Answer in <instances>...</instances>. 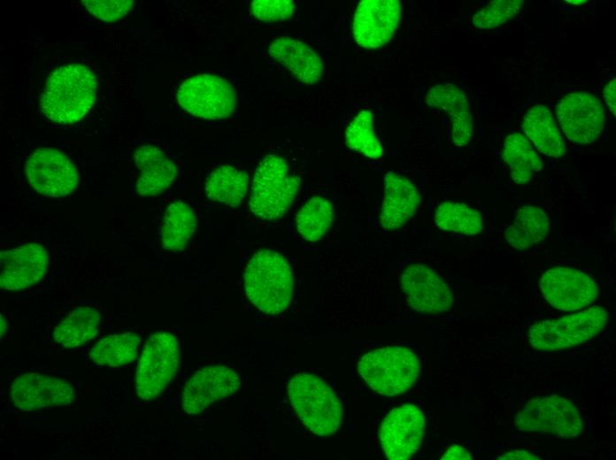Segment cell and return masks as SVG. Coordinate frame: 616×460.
I'll use <instances>...</instances> for the list:
<instances>
[{"instance_id":"cell-1","label":"cell","mask_w":616,"mask_h":460,"mask_svg":"<svg viewBox=\"0 0 616 460\" xmlns=\"http://www.w3.org/2000/svg\"><path fill=\"white\" fill-rule=\"evenodd\" d=\"M97 79L88 67L69 64L53 71L41 96V110L50 120L73 124L84 118L96 101Z\"/></svg>"},{"instance_id":"cell-2","label":"cell","mask_w":616,"mask_h":460,"mask_svg":"<svg viewBox=\"0 0 616 460\" xmlns=\"http://www.w3.org/2000/svg\"><path fill=\"white\" fill-rule=\"evenodd\" d=\"M243 281L248 299L260 311L279 314L289 307L294 280L289 263L280 253L256 252L247 263Z\"/></svg>"},{"instance_id":"cell-3","label":"cell","mask_w":616,"mask_h":460,"mask_svg":"<svg viewBox=\"0 0 616 460\" xmlns=\"http://www.w3.org/2000/svg\"><path fill=\"white\" fill-rule=\"evenodd\" d=\"M300 187V178L290 172L279 155H267L256 168L249 201L250 211L266 220L281 218L289 210Z\"/></svg>"},{"instance_id":"cell-4","label":"cell","mask_w":616,"mask_h":460,"mask_svg":"<svg viewBox=\"0 0 616 460\" xmlns=\"http://www.w3.org/2000/svg\"><path fill=\"white\" fill-rule=\"evenodd\" d=\"M288 394L296 415L311 432L328 436L337 431L342 405L324 380L314 374L297 373L289 382Z\"/></svg>"},{"instance_id":"cell-5","label":"cell","mask_w":616,"mask_h":460,"mask_svg":"<svg viewBox=\"0 0 616 460\" xmlns=\"http://www.w3.org/2000/svg\"><path fill=\"white\" fill-rule=\"evenodd\" d=\"M358 370L370 388L381 395L393 396L413 386L419 376L420 362L408 348L384 347L363 355Z\"/></svg>"},{"instance_id":"cell-6","label":"cell","mask_w":616,"mask_h":460,"mask_svg":"<svg viewBox=\"0 0 616 460\" xmlns=\"http://www.w3.org/2000/svg\"><path fill=\"white\" fill-rule=\"evenodd\" d=\"M607 319L606 310L594 305L573 315L534 324L528 330V341L533 349L543 351L570 348L594 338Z\"/></svg>"},{"instance_id":"cell-7","label":"cell","mask_w":616,"mask_h":460,"mask_svg":"<svg viewBox=\"0 0 616 460\" xmlns=\"http://www.w3.org/2000/svg\"><path fill=\"white\" fill-rule=\"evenodd\" d=\"M177 338L167 332L151 334L145 343L135 375V390L142 401L158 397L174 377L180 364Z\"/></svg>"},{"instance_id":"cell-8","label":"cell","mask_w":616,"mask_h":460,"mask_svg":"<svg viewBox=\"0 0 616 460\" xmlns=\"http://www.w3.org/2000/svg\"><path fill=\"white\" fill-rule=\"evenodd\" d=\"M176 97L188 113L211 120L229 117L237 102L235 88L227 80L208 73L186 79L179 86Z\"/></svg>"},{"instance_id":"cell-9","label":"cell","mask_w":616,"mask_h":460,"mask_svg":"<svg viewBox=\"0 0 616 460\" xmlns=\"http://www.w3.org/2000/svg\"><path fill=\"white\" fill-rule=\"evenodd\" d=\"M515 426L523 432L547 433L564 438L580 435L583 426L575 404L558 395L529 400L517 412Z\"/></svg>"},{"instance_id":"cell-10","label":"cell","mask_w":616,"mask_h":460,"mask_svg":"<svg viewBox=\"0 0 616 460\" xmlns=\"http://www.w3.org/2000/svg\"><path fill=\"white\" fill-rule=\"evenodd\" d=\"M556 114L565 136L575 144H589L601 134L605 122L602 101L588 92H573L556 105Z\"/></svg>"},{"instance_id":"cell-11","label":"cell","mask_w":616,"mask_h":460,"mask_svg":"<svg viewBox=\"0 0 616 460\" xmlns=\"http://www.w3.org/2000/svg\"><path fill=\"white\" fill-rule=\"evenodd\" d=\"M27 179L38 193L49 197L71 195L79 182L76 168L66 155L52 148H39L26 163Z\"/></svg>"},{"instance_id":"cell-12","label":"cell","mask_w":616,"mask_h":460,"mask_svg":"<svg viewBox=\"0 0 616 460\" xmlns=\"http://www.w3.org/2000/svg\"><path fill=\"white\" fill-rule=\"evenodd\" d=\"M424 431L425 417L417 406L406 403L391 410L379 431L385 456L392 460L409 459L420 447Z\"/></svg>"},{"instance_id":"cell-13","label":"cell","mask_w":616,"mask_h":460,"mask_svg":"<svg viewBox=\"0 0 616 460\" xmlns=\"http://www.w3.org/2000/svg\"><path fill=\"white\" fill-rule=\"evenodd\" d=\"M539 287L548 303L564 311L589 306L598 294L596 282L589 275L570 267L548 269L542 275Z\"/></svg>"},{"instance_id":"cell-14","label":"cell","mask_w":616,"mask_h":460,"mask_svg":"<svg viewBox=\"0 0 616 460\" xmlns=\"http://www.w3.org/2000/svg\"><path fill=\"white\" fill-rule=\"evenodd\" d=\"M401 14L398 0L360 1L352 21L354 41L366 49L387 44L398 28Z\"/></svg>"},{"instance_id":"cell-15","label":"cell","mask_w":616,"mask_h":460,"mask_svg":"<svg viewBox=\"0 0 616 460\" xmlns=\"http://www.w3.org/2000/svg\"><path fill=\"white\" fill-rule=\"evenodd\" d=\"M400 281L409 306L419 313L440 314L453 304L450 287L428 266L420 264L407 266Z\"/></svg>"},{"instance_id":"cell-16","label":"cell","mask_w":616,"mask_h":460,"mask_svg":"<svg viewBox=\"0 0 616 460\" xmlns=\"http://www.w3.org/2000/svg\"><path fill=\"white\" fill-rule=\"evenodd\" d=\"M240 387L237 373L224 365H209L197 370L184 384L181 406L185 413L196 415Z\"/></svg>"},{"instance_id":"cell-17","label":"cell","mask_w":616,"mask_h":460,"mask_svg":"<svg viewBox=\"0 0 616 460\" xmlns=\"http://www.w3.org/2000/svg\"><path fill=\"white\" fill-rule=\"evenodd\" d=\"M10 395L18 409L32 412L52 406L71 404L74 399V390L64 380L29 372L13 380Z\"/></svg>"},{"instance_id":"cell-18","label":"cell","mask_w":616,"mask_h":460,"mask_svg":"<svg viewBox=\"0 0 616 460\" xmlns=\"http://www.w3.org/2000/svg\"><path fill=\"white\" fill-rule=\"evenodd\" d=\"M48 260L46 249L37 243H27L1 251V288L19 291L35 286L43 278Z\"/></svg>"},{"instance_id":"cell-19","label":"cell","mask_w":616,"mask_h":460,"mask_svg":"<svg viewBox=\"0 0 616 460\" xmlns=\"http://www.w3.org/2000/svg\"><path fill=\"white\" fill-rule=\"evenodd\" d=\"M426 102L429 107L441 110L450 117L452 142L458 147L467 145L473 136L474 126L464 91L452 83L435 85L427 92Z\"/></svg>"},{"instance_id":"cell-20","label":"cell","mask_w":616,"mask_h":460,"mask_svg":"<svg viewBox=\"0 0 616 460\" xmlns=\"http://www.w3.org/2000/svg\"><path fill=\"white\" fill-rule=\"evenodd\" d=\"M384 183L380 224L384 229L395 230L404 226L412 218L421 198L411 180L394 172L386 173Z\"/></svg>"},{"instance_id":"cell-21","label":"cell","mask_w":616,"mask_h":460,"mask_svg":"<svg viewBox=\"0 0 616 460\" xmlns=\"http://www.w3.org/2000/svg\"><path fill=\"white\" fill-rule=\"evenodd\" d=\"M139 176L135 190L142 196H156L166 191L175 180V164L158 147L151 144L140 146L134 152Z\"/></svg>"},{"instance_id":"cell-22","label":"cell","mask_w":616,"mask_h":460,"mask_svg":"<svg viewBox=\"0 0 616 460\" xmlns=\"http://www.w3.org/2000/svg\"><path fill=\"white\" fill-rule=\"evenodd\" d=\"M267 53L303 83L314 84L322 77L324 66L320 57L302 41L278 37L270 43Z\"/></svg>"},{"instance_id":"cell-23","label":"cell","mask_w":616,"mask_h":460,"mask_svg":"<svg viewBox=\"0 0 616 460\" xmlns=\"http://www.w3.org/2000/svg\"><path fill=\"white\" fill-rule=\"evenodd\" d=\"M522 131L536 150L546 157H562L566 154V144L550 109L536 104L524 115Z\"/></svg>"},{"instance_id":"cell-24","label":"cell","mask_w":616,"mask_h":460,"mask_svg":"<svg viewBox=\"0 0 616 460\" xmlns=\"http://www.w3.org/2000/svg\"><path fill=\"white\" fill-rule=\"evenodd\" d=\"M550 221L543 210L525 205L520 208L504 232L507 243L514 249H527L540 243L549 233Z\"/></svg>"},{"instance_id":"cell-25","label":"cell","mask_w":616,"mask_h":460,"mask_svg":"<svg viewBox=\"0 0 616 460\" xmlns=\"http://www.w3.org/2000/svg\"><path fill=\"white\" fill-rule=\"evenodd\" d=\"M249 175L234 166L223 165L212 170L204 183L207 197L230 207H237L247 194Z\"/></svg>"},{"instance_id":"cell-26","label":"cell","mask_w":616,"mask_h":460,"mask_svg":"<svg viewBox=\"0 0 616 460\" xmlns=\"http://www.w3.org/2000/svg\"><path fill=\"white\" fill-rule=\"evenodd\" d=\"M502 157L510 168L511 177L517 184H526L543 164L528 139L521 133L508 134L504 142Z\"/></svg>"},{"instance_id":"cell-27","label":"cell","mask_w":616,"mask_h":460,"mask_svg":"<svg viewBox=\"0 0 616 460\" xmlns=\"http://www.w3.org/2000/svg\"><path fill=\"white\" fill-rule=\"evenodd\" d=\"M197 220L191 207L181 201L170 203L164 214L160 230L165 249L180 252L185 249L196 229Z\"/></svg>"},{"instance_id":"cell-28","label":"cell","mask_w":616,"mask_h":460,"mask_svg":"<svg viewBox=\"0 0 616 460\" xmlns=\"http://www.w3.org/2000/svg\"><path fill=\"white\" fill-rule=\"evenodd\" d=\"M100 312L92 307H78L55 328L54 341L66 349L77 348L91 341L97 334Z\"/></svg>"},{"instance_id":"cell-29","label":"cell","mask_w":616,"mask_h":460,"mask_svg":"<svg viewBox=\"0 0 616 460\" xmlns=\"http://www.w3.org/2000/svg\"><path fill=\"white\" fill-rule=\"evenodd\" d=\"M139 342V336L131 332L108 335L94 345L89 357L101 366H122L135 359Z\"/></svg>"},{"instance_id":"cell-30","label":"cell","mask_w":616,"mask_h":460,"mask_svg":"<svg viewBox=\"0 0 616 460\" xmlns=\"http://www.w3.org/2000/svg\"><path fill=\"white\" fill-rule=\"evenodd\" d=\"M435 223L442 230L474 235L483 229L481 213L464 203L443 202L435 212Z\"/></svg>"},{"instance_id":"cell-31","label":"cell","mask_w":616,"mask_h":460,"mask_svg":"<svg viewBox=\"0 0 616 460\" xmlns=\"http://www.w3.org/2000/svg\"><path fill=\"white\" fill-rule=\"evenodd\" d=\"M333 214V205L327 199L321 196L310 198L296 218L298 234L309 242L319 241L331 226Z\"/></svg>"},{"instance_id":"cell-32","label":"cell","mask_w":616,"mask_h":460,"mask_svg":"<svg viewBox=\"0 0 616 460\" xmlns=\"http://www.w3.org/2000/svg\"><path fill=\"white\" fill-rule=\"evenodd\" d=\"M345 143L367 158L382 157L384 150L375 135L371 111L363 110L351 120L345 130Z\"/></svg>"},{"instance_id":"cell-33","label":"cell","mask_w":616,"mask_h":460,"mask_svg":"<svg viewBox=\"0 0 616 460\" xmlns=\"http://www.w3.org/2000/svg\"><path fill=\"white\" fill-rule=\"evenodd\" d=\"M523 0H495L472 17V24L481 30L497 27L515 17L522 9Z\"/></svg>"},{"instance_id":"cell-34","label":"cell","mask_w":616,"mask_h":460,"mask_svg":"<svg viewBox=\"0 0 616 460\" xmlns=\"http://www.w3.org/2000/svg\"><path fill=\"white\" fill-rule=\"evenodd\" d=\"M295 3L292 0H254L250 13L264 22L283 21L292 17Z\"/></svg>"},{"instance_id":"cell-35","label":"cell","mask_w":616,"mask_h":460,"mask_svg":"<svg viewBox=\"0 0 616 460\" xmlns=\"http://www.w3.org/2000/svg\"><path fill=\"white\" fill-rule=\"evenodd\" d=\"M83 4L96 18L113 22L125 16L133 6V0H84Z\"/></svg>"},{"instance_id":"cell-36","label":"cell","mask_w":616,"mask_h":460,"mask_svg":"<svg viewBox=\"0 0 616 460\" xmlns=\"http://www.w3.org/2000/svg\"><path fill=\"white\" fill-rule=\"evenodd\" d=\"M604 98L613 116L616 115V79L611 80L604 88Z\"/></svg>"},{"instance_id":"cell-37","label":"cell","mask_w":616,"mask_h":460,"mask_svg":"<svg viewBox=\"0 0 616 460\" xmlns=\"http://www.w3.org/2000/svg\"><path fill=\"white\" fill-rule=\"evenodd\" d=\"M442 460H454V459H462V460H471L472 456L470 452L466 449L465 448L459 446V445H452L450 446L442 456L441 457Z\"/></svg>"},{"instance_id":"cell-38","label":"cell","mask_w":616,"mask_h":460,"mask_svg":"<svg viewBox=\"0 0 616 460\" xmlns=\"http://www.w3.org/2000/svg\"><path fill=\"white\" fill-rule=\"evenodd\" d=\"M496 459L498 460H538L540 459L538 456L535 455L526 451V450H510L507 451L500 456H498Z\"/></svg>"},{"instance_id":"cell-39","label":"cell","mask_w":616,"mask_h":460,"mask_svg":"<svg viewBox=\"0 0 616 460\" xmlns=\"http://www.w3.org/2000/svg\"><path fill=\"white\" fill-rule=\"evenodd\" d=\"M0 318H1V337H3L4 334H5L6 329H7V323L4 320L3 315H1Z\"/></svg>"},{"instance_id":"cell-40","label":"cell","mask_w":616,"mask_h":460,"mask_svg":"<svg viewBox=\"0 0 616 460\" xmlns=\"http://www.w3.org/2000/svg\"><path fill=\"white\" fill-rule=\"evenodd\" d=\"M567 2L573 3L574 4H584L586 1H583V0H581V1L571 0V1H567Z\"/></svg>"}]
</instances>
